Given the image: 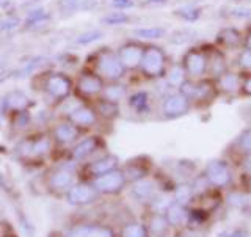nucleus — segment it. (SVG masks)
Returning <instances> with one entry per match:
<instances>
[{
    "label": "nucleus",
    "mask_w": 251,
    "mask_h": 237,
    "mask_svg": "<svg viewBox=\"0 0 251 237\" xmlns=\"http://www.w3.org/2000/svg\"><path fill=\"white\" fill-rule=\"evenodd\" d=\"M126 183H127V179H126L124 171L113 170L102 176L94 178L93 185L98 188V192H102V193H118L124 188Z\"/></svg>",
    "instance_id": "8"
},
{
    "label": "nucleus",
    "mask_w": 251,
    "mask_h": 237,
    "mask_svg": "<svg viewBox=\"0 0 251 237\" xmlns=\"http://www.w3.org/2000/svg\"><path fill=\"white\" fill-rule=\"evenodd\" d=\"M250 118H251V110H250Z\"/></svg>",
    "instance_id": "56"
},
{
    "label": "nucleus",
    "mask_w": 251,
    "mask_h": 237,
    "mask_svg": "<svg viewBox=\"0 0 251 237\" xmlns=\"http://www.w3.org/2000/svg\"><path fill=\"white\" fill-rule=\"evenodd\" d=\"M69 118H71V121H73V124L82 126V128H88V126H93L96 123L98 115L93 108L82 105V107H75L73 112H71Z\"/></svg>",
    "instance_id": "21"
},
{
    "label": "nucleus",
    "mask_w": 251,
    "mask_h": 237,
    "mask_svg": "<svg viewBox=\"0 0 251 237\" xmlns=\"http://www.w3.org/2000/svg\"><path fill=\"white\" fill-rule=\"evenodd\" d=\"M248 208H250V211H251V198H250V201H248Z\"/></svg>",
    "instance_id": "55"
},
{
    "label": "nucleus",
    "mask_w": 251,
    "mask_h": 237,
    "mask_svg": "<svg viewBox=\"0 0 251 237\" xmlns=\"http://www.w3.org/2000/svg\"><path fill=\"white\" fill-rule=\"evenodd\" d=\"M215 46L222 51H239L243 47V33L234 26L222 27L215 35Z\"/></svg>",
    "instance_id": "9"
},
{
    "label": "nucleus",
    "mask_w": 251,
    "mask_h": 237,
    "mask_svg": "<svg viewBox=\"0 0 251 237\" xmlns=\"http://www.w3.org/2000/svg\"><path fill=\"white\" fill-rule=\"evenodd\" d=\"M53 133L60 143H71V141H74L77 138L78 131L75 128V124L73 123H61L55 128Z\"/></svg>",
    "instance_id": "29"
},
{
    "label": "nucleus",
    "mask_w": 251,
    "mask_h": 237,
    "mask_svg": "<svg viewBox=\"0 0 251 237\" xmlns=\"http://www.w3.org/2000/svg\"><path fill=\"white\" fill-rule=\"evenodd\" d=\"M35 2H39V0H35Z\"/></svg>",
    "instance_id": "57"
},
{
    "label": "nucleus",
    "mask_w": 251,
    "mask_h": 237,
    "mask_svg": "<svg viewBox=\"0 0 251 237\" xmlns=\"http://www.w3.org/2000/svg\"><path fill=\"white\" fill-rule=\"evenodd\" d=\"M243 170H245V173L248 176H251V154H247L245 157H243Z\"/></svg>",
    "instance_id": "51"
},
{
    "label": "nucleus",
    "mask_w": 251,
    "mask_h": 237,
    "mask_svg": "<svg viewBox=\"0 0 251 237\" xmlns=\"http://www.w3.org/2000/svg\"><path fill=\"white\" fill-rule=\"evenodd\" d=\"M124 175L127 181H138V179H143L148 175V168L145 165H140V163H129L127 167L124 170Z\"/></svg>",
    "instance_id": "33"
},
{
    "label": "nucleus",
    "mask_w": 251,
    "mask_h": 237,
    "mask_svg": "<svg viewBox=\"0 0 251 237\" xmlns=\"http://www.w3.org/2000/svg\"><path fill=\"white\" fill-rule=\"evenodd\" d=\"M27 105H28V98L25 96V93H22L19 90L10 91L2 99V108H5V110H16V112H22V110L25 108Z\"/></svg>",
    "instance_id": "22"
},
{
    "label": "nucleus",
    "mask_w": 251,
    "mask_h": 237,
    "mask_svg": "<svg viewBox=\"0 0 251 237\" xmlns=\"http://www.w3.org/2000/svg\"><path fill=\"white\" fill-rule=\"evenodd\" d=\"M168 43L173 46H187L193 43L196 38H198V31H196L193 27H179L176 30H173L168 33Z\"/></svg>",
    "instance_id": "19"
},
{
    "label": "nucleus",
    "mask_w": 251,
    "mask_h": 237,
    "mask_svg": "<svg viewBox=\"0 0 251 237\" xmlns=\"http://www.w3.org/2000/svg\"><path fill=\"white\" fill-rule=\"evenodd\" d=\"M99 192L93 184H77L73 185L66 193V201L71 206H85L98 200Z\"/></svg>",
    "instance_id": "11"
},
{
    "label": "nucleus",
    "mask_w": 251,
    "mask_h": 237,
    "mask_svg": "<svg viewBox=\"0 0 251 237\" xmlns=\"http://www.w3.org/2000/svg\"><path fill=\"white\" fill-rule=\"evenodd\" d=\"M168 226H170V223H168V220H167V217L165 215H154L152 218H151V222H149V230H151V233L154 234V236H157V237H162L165 233L168 231Z\"/></svg>",
    "instance_id": "32"
},
{
    "label": "nucleus",
    "mask_w": 251,
    "mask_h": 237,
    "mask_svg": "<svg viewBox=\"0 0 251 237\" xmlns=\"http://www.w3.org/2000/svg\"><path fill=\"white\" fill-rule=\"evenodd\" d=\"M155 192V185L152 181L146 178L138 179L132 184V195L138 200H149Z\"/></svg>",
    "instance_id": "28"
},
{
    "label": "nucleus",
    "mask_w": 251,
    "mask_h": 237,
    "mask_svg": "<svg viewBox=\"0 0 251 237\" xmlns=\"http://www.w3.org/2000/svg\"><path fill=\"white\" fill-rule=\"evenodd\" d=\"M177 91H180L184 94V96H187L188 99H190L192 102H193V99H195V94H196V80L195 79H185V80L179 85V88H177Z\"/></svg>",
    "instance_id": "42"
},
{
    "label": "nucleus",
    "mask_w": 251,
    "mask_h": 237,
    "mask_svg": "<svg viewBox=\"0 0 251 237\" xmlns=\"http://www.w3.org/2000/svg\"><path fill=\"white\" fill-rule=\"evenodd\" d=\"M129 107L138 115H146L151 112V98L146 90H138L127 98Z\"/></svg>",
    "instance_id": "18"
},
{
    "label": "nucleus",
    "mask_w": 251,
    "mask_h": 237,
    "mask_svg": "<svg viewBox=\"0 0 251 237\" xmlns=\"http://www.w3.org/2000/svg\"><path fill=\"white\" fill-rule=\"evenodd\" d=\"M124 65L121 63L118 53L112 49H100L96 57V73L108 82H120L126 76Z\"/></svg>",
    "instance_id": "3"
},
{
    "label": "nucleus",
    "mask_w": 251,
    "mask_h": 237,
    "mask_svg": "<svg viewBox=\"0 0 251 237\" xmlns=\"http://www.w3.org/2000/svg\"><path fill=\"white\" fill-rule=\"evenodd\" d=\"M220 96L215 80L210 77H202L196 80V94L193 99V107L200 104H210Z\"/></svg>",
    "instance_id": "12"
},
{
    "label": "nucleus",
    "mask_w": 251,
    "mask_h": 237,
    "mask_svg": "<svg viewBox=\"0 0 251 237\" xmlns=\"http://www.w3.org/2000/svg\"><path fill=\"white\" fill-rule=\"evenodd\" d=\"M243 47L251 51V26H248L245 33H243Z\"/></svg>",
    "instance_id": "49"
},
{
    "label": "nucleus",
    "mask_w": 251,
    "mask_h": 237,
    "mask_svg": "<svg viewBox=\"0 0 251 237\" xmlns=\"http://www.w3.org/2000/svg\"><path fill=\"white\" fill-rule=\"evenodd\" d=\"M132 35L140 41H159L168 36V30L165 27H141L132 30Z\"/></svg>",
    "instance_id": "23"
},
{
    "label": "nucleus",
    "mask_w": 251,
    "mask_h": 237,
    "mask_svg": "<svg viewBox=\"0 0 251 237\" xmlns=\"http://www.w3.org/2000/svg\"><path fill=\"white\" fill-rule=\"evenodd\" d=\"M180 65L184 66L188 79L207 77V44H193L182 53Z\"/></svg>",
    "instance_id": "2"
},
{
    "label": "nucleus",
    "mask_w": 251,
    "mask_h": 237,
    "mask_svg": "<svg viewBox=\"0 0 251 237\" xmlns=\"http://www.w3.org/2000/svg\"><path fill=\"white\" fill-rule=\"evenodd\" d=\"M193 195H195V192H193V187L190 184H180L176 187V190H175V201L185 206V204L193 198Z\"/></svg>",
    "instance_id": "37"
},
{
    "label": "nucleus",
    "mask_w": 251,
    "mask_h": 237,
    "mask_svg": "<svg viewBox=\"0 0 251 237\" xmlns=\"http://www.w3.org/2000/svg\"><path fill=\"white\" fill-rule=\"evenodd\" d=\"M188 215H190V212L187 211L184 204L177 201L170 203L167 206V211H165V217H167L170 226H184L188 222Z\"/></svg>",
    "instance_id": "16"
},
{
    "label": "nucleus",
    "mask_w": 251,
    "mask_h": 237,
    "mask_svg": "<svg viewBox=\"0 0 251 237\" xmlns=\"http://www.w3.org/2000/svg\"><path fill=\"white\" fill-rule=\"evenodd\" d=\"M240 96H243V98H251V73L243 74L242 86H240Z\"/></svg>",
    "instance_id": "45"
},
{
    "label": "nucleus",
    "mask_w": 251,
    "mask_h": 237,
    "mask_svg": "<svg viewBox=\"0 0 251 237\" xmlns=\"http://www.w3.org/2000/svg\"><path fill=\"white\" fill-rule=\"evenodd\" d=\"M83 0H63V5L66 8H71V10H78V6Z\"/></svg>",
    "instance_id": "50"
},
{
    "label": "nucleus",
    "mask_w": 251,
    "mask_h": 237,
    "mask_svg": "<svg viewBox=\"0 0 251 237\" xmlns=\"http://www.w3.org/2000/svg\"><path fill=\"white\" fill-rule=\"evenodd\" d=\"M43 61H44V58L43 57H38V58H35L33 61H30V65H27L24 69H21V76H28L31 71H35L38 66H41L43 65Z\"/></svg>",
    "instance_id": "48"
},
{
    "label": "nucleus",
    "mask_w": 251,
    "mask_h": 237,
    "mask_svg": "<svg viewBox=\"0 0 251 237\" xmlns=\"http://www.w3.org/2000/svg\"><path fill=\"white\" fill-rule=\"evenodd\" d=\"M160 108L165 120H177V118H182L192 112L193 102L180 91L175 90L162 98Z\"/></svg>",
    "instance_id": "4"
},
{
    "label": "nucleus",
    "mask_w": 251,
    "mask_h": 237,
    "mask_svg": "<svg viewBox=\"0 0 251 237\" xmlns=\"http://www.w3.org/2000/svg\"><path fill=\"white\" fill-rule=\"evenodd\" d=\"M21 24L19 18H16V16H8V18H5L2 22H0V30L2 31H11L14 30L16 27H18Z\"/></svg>",
    "instance_id": "44"
},
{
    "label": "nucleus",
    "mask_w": 251,
    "mask_h": 237,
    "mask_svg": "<svg viewBox=\"0 0 251 237\" xmlns=\"http://www.w3.org/2000/svg\"><path fill=\"white\" fill-rule=\"evenodd\" d=\"M204 176L214 187H226L232 181V171L229 163L222 159H214L206 163L204 168Z\"/></svg>",
    "instance_id": "5"
},
{
    "label": "nucleus",
    "mask_w": 251,
    "mask_h": 237,
    "mask_svg": "<svg viewBox=\"0 0 251 237\" xmlns=\"http://www.w3.org/2000/svg\"><path fill=\"white\" fill-rule=\"evenodd\" d=\"M6 73H5V71H2V69H0V83H2L3 80H5V79H6V76H5Z\"/></svg>",
    "instance_id": "53"
},
{
    "label": "nucleus",
    "mask_w": 251,
    "mask_h": 237,
    "mask_svg": "<svg viewBox=\"0 0 251 237\" xmlns=\"http://www.w3.org/2000/svg\"><path fill=\"white\" fill-rule=\"evenodd\" d=\"M102 24H105V26H110V27H115V26H124V24H129L130 22V16L126 14L123 11H113V13H108L105 14L104 18L100 19Z\"/></svg>",
    "instance_id": "31"
},
{
    "label": "nucleus",
    "mask_w": 251,
    "mask_h": 237,
    "mask_svg": "<svg viewBox=\"0 0 251 237\" xmlns=\"http://www.w3.org/2000/svg\"><path fill=\"white\" fill-rule=\"evenodd\" d=\"M218 237H248V231L242 230V228H235V230H225L220 233Z\"/></svg>",
    "instance_id": "47"
},
{
    "label": "nucleus",
    "mask_w": 251,
    "mask_h": 237,
    "mask_svg": "<svg viewBox=\"0 0 251 237\" xmlns=\"http://www.w3.org/2000/svg\"><path fill=\"white\" fill-rule=\"evenodd\" d=\"M227 18L235 19V21H248V19H251V10L248 6L235 5L227 10Z\"/></svg>",
    "instance_id": "40"
},
{
    "label": "nucleus",
    "mask_w": 251,
    "mask_h": 237,
    "mask_svg": "<svg viewBox=\"0 0 251 237\" xmlns=\"http://www.w3.org/2000/svg\"><path fill=\"white\" fill-rule=\"evenodd\" d=\"M118 163H120V159H118L116 156L113 154H107L104 157H100V159L94 160L90 167H88V173L91 176L98 178V176H102L105 175L108 171H113L118 168Z\"/></svg>",
    "instance_id": "17"
},
{
    "label": "nucleus",
    "mask_w": 251,
    "mask_h": 237,
    "mask_svg": "<svg viewBox=\"0 0 251 237\" xmlns=\"http://www.w3.org/2000/svg\"><path fill=\"white\" fill-rule=\"evenodd\" d=\"M121 237H148V230L141 223H127L123 228Z\"/></svg>",
    "instance_id": "38"
},
{
    "label": "nucleus",
    "mask_w": 251,
    "mask_h": 237,
    "mask_svg": "<svg viewBox=\"0 0 251 237\" xmlns=\"http://www.w3.org/2000/svg\"><path fill=\"white\" fill-rule=\"evenodd\" d=\"M170 66V57L167 51L162 46L157 44H146V49L143 53V58L140 63V71L145 79L149 80H160L167 74V69Z\"/></svg>",
    "instance_id": "1"
},
{
    "label": "nucleus",
    "mask_w": 251,
    "mask_h": 237,
    "mask_svg": "<svg viewBox=\"0 0 251 237\" xmlns=\"http://www.w3.org/2000/svg\"><path fill=\"white\" fill-rule=\"evenodd\" d=\"M146 49V44L140 39H132V41L124 43L118 49V57H120L121 63L124 65L126 69H138L141 58Z\"/></svg>",
    "instance_id": "6"
},
{
    "label": "nucleus",
    "mask_w": 251,
    "mask_h": 237,
    "mask_svg": "<svg viewBox=\"0 0 251 237\" xmlns=\"http://www.w3.org/2000/svg\"><path fill=\"white\" fill-rule=\"evenodd\" d=\"M47 19H49V14H47L43 8H39V10H35L28 14L27 18V27H35V26H39V24H44Z\"/></svg>",
    "instance_id": "41"
},
{
    "label": "nucleus",
    "mask_w": 251,
    "mask_h": 237,
    "mask_svg": "<svg viewBox=\"0 0 251 237\" xmlns=\"http://www.w3.org/2000/svg\"><path fill=\"white\" fill-rule=\"evenodd\" d=\"M235 146L243 156L251 154V128H247L240 132V135L235 140Z\"/></svg>",
    "instance_id": "35"
},
{
    "label": "nucleus",
    "mask_w": 251,
    "mask_h": 237,
    "mask_svg": "<svg viewBox=\"0 0 251 237\" xmlns=\"http://www.w3.org/2000/svg\"><path fill=\"white\" fill-rule=\"evenodd\" d=\"M100 94H102V98L107 101L120 102L127 96V86L120 82H110L108 85L104 86V90H102Z\"/></svg>",
    "instance_id": "27"
},
{
    "label": "nucleus",
    "mask_w": 251,
    "mask_h": 237,
    "mask_svg": "<svg viewBox=\"0 0 251 237\" xmlns=\"http://www.w3.org/2000/svg\"><path fill=\"white\" fill-rule=\"evenodd\" d=\"M185 79H187V73H185L184 66L180 65V61L179 63H170L163 80L167 82L173 90H177L179 85L182 83Z\"/></svg>",
    "instance_id": "24"
},
{
    "label": "nucleus",
    "mask_w": 251,
    "mask_h": 237,
    "mask_svg": "<svg viewBox=\"0 0 251 237\" xmlns=\"http://www.w3.org/2000/svg\"><path fill=\"white\" fill-rule=\"evenodd\" d=\"M229 68L231 66L226 58V52L215 44H207V77L217 79Z\"/></svg>",
    "instance_id": "10"
},
{
    "label": "nucleus",
    "mask_w": 251,
    "mask_h": 237,
    "mask_svg": "<svg viewBox=\"0 0 251 237\" xmlns=\"http://www.w3.org/2000/svg\"><path fill=\"white\" fill-rule=\"evenodd\" d=\"M66 237H113V231L107 226L99 225H82L73 228Z\"/></svg>",
    "instance_id": "15"
},
{
    "label": "nucleus",
    "mask_w": 251,
    "mask_h": 237,
    "mask_svg": "<svg viewBox=\"0 0 251 237\" xmlns=\"http://www.w3.org/2000/svg\"><path fill=\"white\" fill-rule=\"evenodd\" d=\"M98 143H99L98 137H86V138H83L82 141H78V143L74 146L73 157H74L75 160L86 159V157L91 156L98 149Z\"/></svg>",
    "instance_id": "25"
},
{
    "label": "nucleus",
    "mask_w": 251,
    "mask_h": 237,
    "mask_svg": "<svg viewBox=\"0 0 251 237\" xmlns=\"http://www.w3.org/2000/svg\"><path fill=\"white\" fill-rule=\"evenodd\" d=\"M102 38H104V31L99 30V28H94V30H88V31H85V33L78 35L77 39H75V44L88 46V44L99 41V39H102Z\"/></svg>",
    "instance_id": "34"
},
{
    "label": "nucleus",
    "mask_w": 251,
    "mask_h": 237,
    "mask_svg": "<svg viewBox=\"0 0 251 237\" xmlns=\"http://www.w3.org/2000/svg\"><path fill=\"white\" fill-rule=\"evenodd\" d=\"M0 185H3V176H2V173H0Z\"/></svg>",
    "instance_id": "54"
},
{
    "label": "nucleus",
    "mask_w": 251,
    "mask_h": 237,
    "mask_svg": "<svg viewBox=\"0 0 251 237\" xmlns=\"http://www.w3.org/2000/svg\"><path fill=\"white\" fill-rule=\"evenodd\" d=\"M99 113L105 118H116L120 115V107H118V102H112V101H107L102 98L99 101Z\"/></svg>",
    "instance_id": "36"
},
{
    "label": "nucleus",
    "mask_w": 251,
    "mask_h": 237,
    "mask_svg": "<svg viewBox=\"0 0 251 237\" xmlns=\"http://www.w3.org/2000/svg\"><path fill=\"white\" fill-rule=\"evenodd\" d=\"M173 14L176 16L177 19H180L182 22H187V24H195L201 19L202 16V8L200 5H185V6H180V8H176Z\"/></svg>",
    "instance_id": "26"
},
{
    "label": "nucleus",
    "mask_w": 251,
    "mask_h": 237,
    "mask_svg": "<svg viewBox=\"0 0 251 237\" xmlns=\"http://www.w3.org/2000/svg\"><path fill=\"white\" fill-rule=\"evenodd\" d=\"M71 88L73 85L65 74H52L46 80V91L55 99H65L71 93Z\"/></svg>",
    "instance_id": "14"
},
{
    "label": "nucleus",
    "mask_w": 251,
    "mask_h": 237,
    "mask_svg": "<svg viewBox=\"0 0 251 237\" xmlns=\"http://www.w3.org/2000/svg\"><path fill=\"white\" fill-rule=\"evenodd\" d=\"M235 69L240 71L242 74H248L251 73V51L242 47L237 52V57H235Z\"/></svg>",
    "instance_id": "30"
},
{
    "label": "nucleus",
    "mask_w": 251,
    "mask_h": 237,
    "mask_svg": "<svg viewBox=\"0 0 251 237\" xmlns=\"http://www.w3.org/2000/svg\"><path fill=\"white\" fill-rule=\"evenodd\" d=\"M50 149V140L49 138H38L35 141H31V143L27 145V154H44Z\"/></svg>",
    "instance_id": "39"
},
{
    "label": "nucleus",
    "mask_w": 251,
    "mask_h": 237,
    "mask_svg": "<svg viewBox=\"0 0 251 237\" xmlns=\"http://www.w3.org/2000/svg\"><path fill=\"white\" fill-rule=\"evenodd\" d=\"M248 195L243 193V192H231L227 195V203L231 204V206H235V208H243V206H248Z\"/></svg>",
    "instance_id": "43"
},
{
    "label": "nucleus",
    "mask_w": 251,
    "mask_h": 237,
    "mask_svg": "<svg viewBox=\"0 0 251 237\" xmlns=\"http://www.w3.org/2000/svg\"><path fill=\"white\" fill-rule=\"evenodd\" d=\"M104 79L98 73H83L77 80V90L83 96H96L104 90Z\"/></svg>",
    "instance_id": "13"
},
{
    "label": "nucleus",
    "mask_w": 251,
    "mask_h": 237,
    "mask_svg": "<svg viewBox=\"0 0 251 237\" xmlns=\"http://www.w3.org/2000/svg\"><path fill=\"white\" fill-rule=\"evenodd\" d=\"M49 184L53 190H69L74 184V173L73 170H69L66 167H63L57 171L52 173V176L49 179Z\"/></svg>",
    "instance_id": "20"
},
{
    "label": "nucleus",
    "mask_w": 251,
    "mask_h": 237,
    "mask_svg": "<svg viewBox=\"0 0 251 237\" xmlns=\"http://www.w3.org/2000/svg\"><path fill=\"white\" fill-rule=\"evenodd\" d=\"M110 5L118 11H124V10H130V8L135 6V2H133V0H112Z\"/></svg>",
    "instance_id": "46"
},
{
    "label": "nucleus",
    "mask_w": 251,
    "mask_h": 237,
    "mask_svg": "<svg viewBox=\"0 0 251 237\" xmlns=\"http://www.w3.org/2000/svg\"><path fill=\"white\" fill-rule=\"evenodd\" d=\"M242 79H243V74L240 73V71L232 69V68H229L226 73H223L220 77L214 79L220 96L232 98V96H237V94H240Z\"/></svg>",
    "instance_id": "7"
},
{
    "label": "nucleus",
    "mask_w": 251,
    "mask_h": 237,
    "mask_svg": "<svg viewBox=\"0 0 251 237\" xmlns=\"http://www.w3.org/2000/svg\"><path fill=\"white\" fill-rule=\"evenodd\" d=\"M149 3H152V5H163V3H167L168 0H148Z\"/></svg>",
    "instance_id": "52"
}]
</instances>
